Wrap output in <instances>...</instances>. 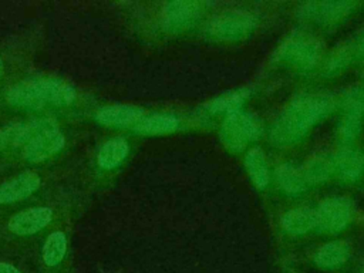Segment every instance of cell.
<instances>
[{
	"label": "cell",
	"instance_id": "6da1fadb",
	"mask_svg": "<svg viewBox=\"0 0 364 273\" xmlns=\"http://www.w3.org/2000/svg\"><path fill=\"white\" fill-rule=\"evenodd\" d=\"M334 101L324 92H309L291 100L276 117L270 138L277 145H290L300 141L318 121L328 115Z\"/></svg>",
	"mask_w": 364,
	"mask_h": 273
},
{
	"label": "cell",
	"instance_id": "7a4b0ae2",
	"mask_svg": "<svg viewBox=\"0 0 364 273\" xmlns=\"http://www.w3.org/2000/svg\"><path fill=\"white\" fill-rule=\"evenodd\" d=\"M74 87L55 78L24 80L9 88L6 100L10 105L40 109L46 105H70L75 100Z\"/></svg>",
	"mask_w": 364,
	"mask_h": 273
},
{
	"label": "cell",
	"instance_id": "3957f363",
	"mask_svg": "<svg viewBox=\"0 0 364 273\" xmlns=\"http://www.w3.org/2000/svg\"><path fill=\"white\" fill-rule=\"evenodd\" d=\"M321 54V43L304 31L291 33L277 48L276 60L299 68L313 67Z\"/></svg>",
	"mask_w": 364,
	"mask_h": 273
},
{
	"label": "cell",
	"instance_id": "277c9868",
	"mask_svg": "<svg viewBox=\"0 0 364 273\" xmlns=\"http://www.w3.org/2000/svg\"><path fill=\"white\" fill-rule=\"evenodd\" d=\"M262 122L256 115L239 109L229 114L223 121L220 128V139L226 148L240 151L249 142L257 139L262 135Z\"/></svg>",
	"mask_w": 364,
	"mask_h": 273
},
{
	"label": "cell",
	"instance_id": "5b68a950",
	"mask_svg": "<svg viewBox=\"0 0 364 273\" xmlns=\"http://www.w3.org/2000/svg\"><path fill=\"white\" fill-rule=\"evenodd\" d=\"M256 24L255 17L243 10H230L215 16L209 26L208 34L216 40L233 41L247 36Z\"/></svg>",
	"mask_w": 364,
	"mask_h": 273
},
{
	"label": "cell",
	"instance_id": "8992f818",
	"mask_svg": "<svg viewBox=\"0 0 364 273\" xmlns=\"http://www.w3.org/2000/svg\"><path fill=\"white\" fill-rule=\"evenodd\" d=\"M354 203L346 196L324 199L316 209V226L327 233L343 230L351 220Z\"/></svg>",
	"mask_w": 364,
	"mask_h": 273
},
{
	"label": "cell",
	"instance_id": "52a82bcc",
	"mask_svg": "<svg viewBox=\"0 0 364 273\" xmlns=\"http://www.w3.org/2000/svg\"><path fill=\"white\" fill-rule=\"evenodd\" d=\"M354 7H355L354 1H346V0L307 1L300 4V7L297 9V17L300 20L313 21L321 26L336 24L343 18H346L353 11Z\"/></svg>",
	"mask_w": 364,
	"mask_h": 273
},
{
	"label": "cell",
	"instance_id": "ba28073f",
	"mask_svg": "<svg viewBox=\"0 0 364 273\" xmlns=\"http://www.w3.org/2000/svg\"><path fill=\"white\" fill-rule=\"evenodd\" d=\"M364 122V88H351L344 97V112L338 134L343 141H353L361 131Z\"/></svg>",
	"mask_w": 364,
	"mask_h": 273
},
{
	"label": "cell",
	"instance_id": "9c48e42d",
	"mask_svg": "<svg viewBox=\"0 0 364 273\" xmlns=\"http://www.w3.org/2000/svg\"><path fill=\"white\" fill-rule=\"evenodd\" d=\"M203 11V4L192 0H175L164 6L162 20L164 26L171 31H181L192 24L200 17Z\"/></svg>",
	"mask_w": 364,
	"mask_h": 273
},
{
	"label": "cell",
	"instance_id": "30bf717a",
	"mask_svg": "<svg viewBox=\"0 0 364 273\" xmlns=\"http://www.w3.org/2000/svg\"><path fill=\"white\" fill-rule=\"evenodd\" d=\"M53 219V210L46 206L30 208L16 213L9 220V230L14 235L27 236L44 229Z\"/></svg>",
	"mask_w": 364,
	"mask_h": 273
},
{
	"label": "cell",
	"instance_id": "8fae6325",
	"mask_svg": "<svg viewBox=\"0 0 364 273\" xmlns=\"http://www.w3.org/2000/svg\"><path fill=\"white\" fill-rule=\"evenodd\" d=\"M65 144L64 135L57 129L47 131L31 139L23 151L24 159L38 164L57 154Z\"/></svg>",
	"mask_w": 364,
	"mask_h": 273
},
{
	"label": "cell",
	"instance_id": "7c38bea8",
	"mask_svg": "<svg viewBox=\"0 0 364 273\" xmlns=\"http://www.w3.org/2000/svg\"><path fill=\"white\" fill-rule=\"evenodd\" d=\"M40 186V176L33 171H24L0 185V203H13L34 193Z\"/></svg>",
	"mask_w": 364,
	"mask_h": 273
},
{
	"label": "cell",
	"instance_id": "4fadbf2b",
	"mask_svg": "<svg viewBox=\"0 0 364 273\" xmlns=\"http://www.w3.org/2000/svg\"><path fill=\"white\" fill-rule=\"evenodd\" d=\"M144 117V109L136 105L128 104H114L102 107L97 111L95 119L105 127L127 128L132 127Z\"/></svg>",
	"mask_w": 364,
	"mask_h": 273
},
{
	"label": "cell",
	"instance_id": "5bb4252c",
	"mask_svg": "<svg viewBox=\"0 0 364 273\" xmlns=\"http://www.w3.org/2000/svg\"><path fill=\"white\" fill-rule=\"evenodd\" d=\"M179 125V119L172 114L156 112L151 115H144L135 125L134 131L146 135H161L175 131Z\"/></svg>",
	"mask_w": 364,
	"mask_h": 273
},
{
	"label": "cell",
	"instance_id": "9a60e30c",
	"mask_svg": "<svg viewBox=\"0 0 364 273\" xmlns=\"http://www.w3.org/2000/svg\"><path fill=\"white\" fill-rule=\"evenodd\" d=\"M364 57V27L344 46L337 48L328 61V70L336 71L348 65L355 58Z\"/></svg>",
	"mask_w": 364,
	"mask_h": 273
},
{
	"label": "cell",
	"instance_id": "2e32d148",
	"mask_svg": "<svg viewBox=\"0 0 364 273\" xmlns=\"http://www.w3.org/2000/svg\"><path fill=\"white\" fill-rule=\"evenodd\" d=\"M282 226L287 233L303 235L316 228V209L307 206L290 209L282 216Z\"/></svg>",
	"mask_w": 364,
	"mask_h": 273
},
{
	"label": "cell",
	"instance_id": "e0dca14e",
	"mask_svg": "<svg viewBox=\"0 0 364 273\" xmlns=\"http://www.w3.org/2000/svg\"><path fill=\"white\" fill-rule=\"evenodd\" d=\"M129 145L124 138H112L104 142L97 154V162L104 169L118 166L128 155Z\"/></svg>",
	"mask_w": 364,
	"mask_h": 273
},
{
	"label": "cell",
	"instance_id": "ac0fdd59",
	"mask_svg": "<svg viewBox=\"0 0 364 273\" xmlns=\"http://www.w3.org/2000/svg\"><path fill=\"white\" fill-rule=\"evenodd\" d=\"M334 166L340 171V173L347 179H357L364 168L363 155L348 146L340 148L334 155Z\"/></svg>",
	"mask_w": 364,
	"mask_h": 273
},
{
	"label": "cell",
	"instance_id": "d6986e66",
	"mask_svg": "<svg viewBox=\"0 0 364 273\" xmlns=\"http://www.w3.org/2000/svg\"><path fill=\"white\" fill-rule=\"evenodd\" d=\"M348 253H350L348 243L343 240H333L318 247L314 256V262L320 267H326V269L336 267L346 262V259L348 257Z\"/></svg>",
	"mask_w": 364,
	"mask_h": 273
},
{
	"label": "cell",
	"instance_id": "ffe728a7",
	"mask_svg": "<svg viewBox=\"0 0 364 273\" xmlns=\"http://www.w3.org/2000/svg\"><path fill=\"white\" fill-rule=\"evenodd\" d=\"M245 166L256 188H264L269 182V169L262 149L252 148L245 158Z\"/></svg>",
	"mask_w": 364,
	"mask_h": 273
},
{
	"label": "cell",
	"instance_id": "44dd1931",
	"mask_svg": "<svg viewBox=\"0 0 364 273\" xmlns=\"http://www.w3.org/2000/svg\"><path fill=\"white\" fill-rule=\"evenodd\" d=\"M276 178L280 188L287 193H299L307 186L303 171L291 164H282L280 166H277Z\"/></svg>",
	"mask_w": 364,
	"mask_h": 273
},
{
	"label": "cell",
	"instance_id": "7402d4cb",
	"mask_svg": "<svg viewBox=\"0 0 364 273\" xmlns=\"http://www.w3.org/2000/svg\"><path fill=\"white\" fill-rule=\"evenodd\" d=\"M334 162L328 156L316 155L306 162L301 168L307 183H321L326 182L333 173Z\"/></svg>",
	"mask_w": 364,
	"mask_h": 273
},
{
	"label": "cell",
	"instance_id": "603a6c76",
	"mask_svg": "<svg viewBox=\"0 0 364 273\" xmlns=\"http://www.w3.org/2000/svg\"><path fill=\"white\" fill-rule=\"evenodd\" d=\"M67 250V239L63 232H53L48 235L44 246H43V260L47 266H57Z\"/></svg>",
	"mask_w": 364,
	"mask_h": 273
},
{
	"label": "cell",
	"instance_id": "cb8c5ba5",
	"mask_svg": "<svg viewBox=\"0 0 364 273\" xmlns=\"http://www.w3.org/2000/svg\"><path fill=\"white\" fill-rule=\"evenodd\" d=\"M249 91L247 90H235V91H228L215 100H212L208 104L209 111L212 112H226L228 115L232 112L239 111L240 105L246 100Z\"/></svg>",
	"mask_w": 364,
	"mask_h": 273
},
{
	"label": "cell",
	"instance_id": "d4e9b609",
	"mask_svg": "<svg viewBox=\"0 0 364 273\" xmlns=\"http://www.w3.org/2000/svg\"><path fill=\"white\" fill-rule=\"evenodd\" d=\"M24 145V122H14L0 128V151Z\"/></svg>",
	"mask_w": 364,
	"mask_h": 273
},
{
	"label": "cell",
	"instance_id": "484cf974",
	"mask_svg": "<svg viewBox=\"0 0 364 273\" xmlns=\"http://www.w3.org/2000/svg\"><path fill=\"white\" fill-rule=\"evenodd\" d=\"M0 273H21V272L10 263L0 262Z\"/></svg>",
	"mask_w": 364,
	"mask_h": 273
},
{
	"label": "cell",
	"instance_id": "4316f807",
	"mask_svg": "<svg viewBox=\"0 0 364 273\" xmlns=\"http://www.w3.org/2000/svg\"><path fill=\"white\" fill-rule=\"evenodd\" d=\"M3 68H4V64H3V60L0 58V75H1V73H3Z\"/></svg>",
	"mask_w": 364,
	"mask_h": 273
}]
</instances>
